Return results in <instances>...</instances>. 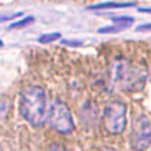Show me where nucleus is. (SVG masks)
<instances>
[{
	"label": "nucleus",
	"mask_w": 151,
	"mask_h": 151,
	"mask_svg": "<svg viewBox=\"0 0 151 151\" xmlns=\"http://www.w3.org/2000/svg\"><path fill=\"white\" fill-rule=\"evenodd\" d=\"M140 12H147V14H151V7H143V8H139Z\"/></svg>",
	"instance_id": "nucleus-14"
},
{
	"label": "nucleus",
	"mask_w": 151,
	"mask_h": 151,
	"mask_svg": "<svg viewBox=\"0 0 151 151\" xmlns=\"http://www.w3.org/2000/svg\"><path fill=\"white\" fill-rule=\"evenodd\" d=\"M150 151H151V150H150Z\"/></svg>",
	"instance_id": "nucleus-17"
},
{
	"label": "nucleus",
	"mask_w": 151,
	"mask_h": 151,
	"mask_svg": "<svg viewBox=\"0 0 151 151\" xmlns=\"http://www.w3.org/2000/svg\"><path fill=\"white\" fill-rule=\"evenodd\" d=\"M19 111L25 121L35 128L43 127L47 121V95L43 87L29 85L19 93Z\"/></svg>",
	"instance_id": "nucleus-1"
},
{
	"label": "nucleus",
	"mask_w": 151,
	"mask_h": 151,
	"mask_svg": "<svg viewBox=\"0 0 151 151\" xmlns=\"http://www.w3.org/2000/svg\"><path fill=\"white\" fill-rule=\"evenodd\" d=\"M137 32H151V24H143L136 28Z\"/></svg>",
	"instance_id": "nucleus-11"
},
{
	"label": "nucleus",
	"mask_w": 151,
	"mask_h": 151,
	"mask_svg": "<svg viewBox=\"0 0 151 151\" xmlns=\"http://www.w3.org/2000/svg\"><path fill=\"white\" fill-rule=\"evenodd\" d=\"M113 22L117 24V25H127V26H132V24H133V18H132V17H125V15L114 17V18H113Z\"/></svg>",
	"instance_id": "nucleus-10"
},
{
	"label": "nucleus",
	"mask_w": 151,
	"mask_h": 151,
	"mask_svg": "<svg viewBox=\"0 0 151 151\" xmlns=\"http://www.w3.org/2000/svg\"><path fill=\"white\" fill-rule=\"evenodd\" d=\"M60 39V33L59 32H51V33H44L41 36L39 37V43L41 44H50L55 40H59Z\"/></svg>",
	"instance_id": "nucleus-8"
},
{
	"label": "nucleus",
	"mask_w": 151,
	"mask_h": 151,
	"mask_svg": "<svg viewBox=\"0 0 151 151\" xmlns=\"http://www.w3.org/2000/svg\"><path fill=\"white\" fill-rule=\"evenodd\" d=\"M150 80H151V72H150Z\"/></svg>",
	"instance_id": "nucleus-16"
},
{
	"label": "nucleus",
	"mask_w": 151,
	"mask_h": 151,
	"mask_svg": "<svg viewBox=\"0 0 151 151\" xmlns=\"http://www.w3.org/2000/svg\"><path fill=\"white\" fill-rule=\"evenodd\" d=\"M35 22V17H25L24 19L21 21H17V22H12L8 28L10 29H19V28H25V26H28V25L33 24Z\"/></svg>",
	"instance_id": "nucleus-9"
},
{
	"label": "nucleus",
	"mask_w": 151,
	"mask_h": 151,
	"mask_svg": "<svg viewBox=\"0 0 151 151\" xmlns=\"http://www.w3.org/2000/svg\"><path fill=\"white\" fill-rule=\"evenodd\" d=\"M19 15H22L21 12H15V14H11V15H3L1 17V21H7V19H12V18H17V17H19Z\"/></svg>",
	"instance_id": "nucleus-13"
},
{
	"label": "nucleus",
	"mask_w": 151,
	"mask_h": 151,
	"mask_svg": "<svg viewBox=\"0 0 151 151\" xmlns=\"http://www.w3.org/2000/svg\"><path fill=\"white\" fill-rule=\"evenodd\" d=\"M147 73L143 66L133 65L128 59H117L111 65V81L122 91L137 92L146 85Z\"/></svg>",
	"instance_id": "nucleus-2"
},
{
	"label": "nucleus",
	"mask_w": 151,
	"mask_h": 151,
	"mask_svg": "<svg viewBox=\"0 0 151 151\" xmlns=\"http://www.w3.org/2000/svg\"><path fill=\"white\" fill-rule=\"evenodd\" d=\"M135 3H99L89 6L88 10H104V8H122V7H133Z\"/></svg>",
	"instance_id": "nucleus-6"
},
{
	"label": "nucleus",
	"mask_w": 151,
	"mask_h": 151,
	"mask_svg": "<svg viewBox=\"0 0 151 151\" xmlns=\"http://www.w3.org/2000/svg\"><path fill=\"white\" fill-rule=\"evenodd\" d=\"M47 121L50 127L55 132L62 135H68L74 131V121H73L72 111L63 100L55 99L52 100L48 109Z\"/></svg>",
	"instance_id": "nucleus-3"
},
{
	"label": "nucleus",
	"mask_w": 151,
	"mask_h": 151,
	"mask_svg": "<svg viewBox=\"0 0 151 151\" xmlns=\"http://www.w3.org/2000/svg\"><path fill=\"white\" fill-rule=\"evenodd\" d=\"M129 28V26H127V25H117V24H113V25H109V26H102V28L98 29V33H103V35H106V33H117V32H121V30H124V29Z\"/></svg>",
	"instance_id": "nucleus-7"
},
{
	"label": "nucleus",
	"mask_w": 151,
	"mask_h": 151,
	"mask_svg": "<svg viewBox=\"0 0 151 151\" xmlns=\"http://www.w3.org/2000/svg\"><path fill=\"white\" fill-rule=\"evenodd\" d=\"M127 104L121 100H113L103 110V124L110 135H119L127 129Z\"/></svg>",
	"instance_id": "nucleus-4"
},
{
	"label": "nucleus",
	"mask_w": 151,
	"mask_h": 151,
	"mask_svg": "<svg viewBox=\"0 0 151 151\" xmlns=\"http://www.w3.org/2000/svg\"><path fill=\"white\" fill-rule=\"evenodd\" d=\"M151 144V121L146 114H139L133 119L131 132V147L135 151L147 150Z\"/></svg>",
	"instance_id": "nucleus-5"
},
{
	"label": "nucleus",
	"mask_w": 151,
	"mask_h": 151,
	"mask_svg": "<svg viewBox=\"0 0 151 151\" xmlns=\"http://www.w3.org/2000/svg\"><path fill=\"white\" fill-rule=\"evenodd\" d=\"M62 44H65V45H81V41H76V40H62Z\"/></svg>",
	"instance_id": "nucleus-12"
},
{
	"label": "nucleus",
	"mask_w": 151,
	"mask_h": 151,
	"mask_svg": "<svg viewBox=\"0 0 151 151\" xmlns=\"http://www.w3.org/2000/svg\"><path fill=\"white\" fill-rule=\"evenodd\" d=\"M102 151H115L114 148H110V147H106V148H103Z\"/></svg>",
	"instance_id": "nucleus-15"
}]
</instances>
